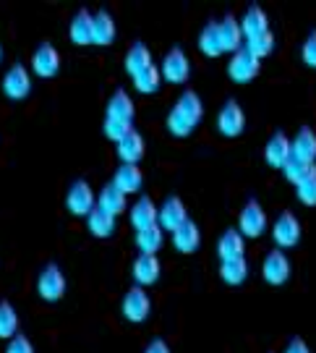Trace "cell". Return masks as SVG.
Returning <instances> with one entry per match:
<instances>
[{
	"label": "cell",
	"instance_id": "cell-1",
	"mask_svg": "<svg viewBox=\"0 0 316 353\" xmlns=\"http://www.w3.org/2000/svg\"><path fill=\"white\" fill-rule=\"evenodd\" d=\"M65 210L76 217H89L97 210V194L89 186V181H74L71 189L65 194Z\"/></svg>",
	"mask_w": 316,
	"mask_h": 353
},
{
	"label": "cell",
	"instance_id": "cell-2",
	"mask_svg": "<svg viewBox=\"0 0 316 353\" xmlns=\"http://www.w3.org/2000/svg\"><path fill=\"white\" fill-rule=\"evenodd\" d=\"M0 89H3V94L13 102L26 100L29 92H32V76H29V68H26L24 63H13L11 68L3 74Z\"/></svg>",
	"mask_w": 316,
	"mask_h": 353
},
{
	"label": "cell",
	"instance_id": "cell-3",
	"mask_svg": "<svg viewBox=\"0 0 316 353\" xmlns=\"http://www.w3.org/2000/svg\"><path fill=\"white\" fill-rule=\"evenodd\" d=\"M272 241L277 243L280 252L298 246V241H301V220L295 217V212H291V210L280 212V217L272 225Z\"/></svg>",
	"mask_w": 316,
	"mask_h": 353
},
{
	"label": "cell",
	"instance_id": "cell-4",
	"mask_svg": "<svg viewBox=\"0 0 316 353\" xmlns=\"http://www.w3.org/2000/svg\"><path fill=\"white\" fill-rule=\"evenodd\" d=\"M120 312H123V316H126L128 322H134V325L144 322L147 316L152 314V299H149L147 288H139V285L128 288L126 296H123V301H120Z\"/></svg>",
	"mask_w": 316,
	"mask_h": 353
},
{
	"label": "cell",
	"instance_id": "cell-5",
	"mask_svg": "<svg viewBox=\"0 0 316 353\" xmlns=\"http://www.w3.org/2000/svg\"><path fill=\"white\" fill-rule=\"evenodd\" d=\"M160 74H162V81H170V84H186L189 81L191 61L183 52V48H170L167 50V55L162 58V65H160Z\"/></svg>",
	"mask_w": 316,
	"mask_h": 353
},
{
	"label": "cell",
	"instance_id": "cell-6",
	"mask_svg": "<svg viewBox=\"0 0 316 353\" xmlns=\"http://www.w3.org/2000/svg\"><path fill=\"white\" fill-rule=\"evenodd\" d=\"M259 68H262V61L253 58L251 52L246 48H240L238 52L230 55V63H228V76L235 81V84H249L259 76Z\"/></svg>",
	"mask_w": 316,
	"mask_h": 353
},
{
	"label": "cell",
	"instance_id": "cell-7",
	"mask_svg": "<svg viewBox=\"0 0 316 353\" xmlns=\"http://www.w3.org/2000/svg\"><path fill=\"white\" fill-rule=\"evenodd\" d=\"M37 293L45 301H61L65 296V275L58 265H48L37 275Z\"/></svg>",
	"mask_w": 316,
	"mask_h": 353
},
{
	"label": "cell",
	"instance_id": "cell-8",
	"mask_svg": "<svg viewBox=\"0 0 316 353\" xmlns=\"http://www.w3.org/2000/svg\"><path fill=\"white\" fill-rule=\"evenodd\" d=\"M217 128L228 139H235V137L243 134V128H246V113H243V108L235 100H228L220 108V113H217Z\"/></svg>",
	"mask_w": 316,
	"mask_h": 353
},
{
	"label": "cell",
	"instance_id": "cell-9",
	"mask_svg": "<svg viewBox=\"0 0 316 353\" xmlns=\"http://www.w3.org/2000/svg\"><path fill=\"white\" fill-rule=\"evenodd\" d=\"M238 230L243 233V239H246V236H249V239H259L266 230V212L256 199H251V202L240 210Z\"/></svg>",
	"mask_w": 316,
	"mask_h": 353
},
{
	"label": "cell",
	"instance_id": "cell-10",
	"mask_svg": "<svg viewBox=\"0 0 316 353\" xmlns=\"http://www.w3.org/2000/svg\"><path fill=\"white\" fill-rule=\"evenodd\" d=\"M262 275H264L269 285L288 283V278H291V259H288V254L280 252V249H272L264 256V262H262Z\"/></svg>",
	"mask_w": 316,
	"mask_h": 353
},
{
	"label": "cell",
	"instance_id": "cell-11",
	"mask_svg": "<svg viewBox=\"0 0 316 353\" xmlns=\"http://www.w3.org/2000/svg\"><path fill=\"white\" fill-rule=\"evenodd\" d=\"M32 71L42 79H52L61 71V52L52 42H42L32 55Z\"/></svg>",
	"mask_w": 316,
	"mask_h": 353
},
{
	"label": "cell",
	"instance_id": "cell-12",
	"mask_svg": "<svg viewBox=\"0 0 316 353\" xmlns=\"http://www.w3.org/2000/svg\"><path fill=\"white\" fill-rule=\"evenodd\" d=\"M189 220V212H186V204L180 202L178 196H167L160 207V214H157V225L162 228V230H170V233H176L178 228L183 225Z\"/></svg>",
	"mask_w": 316,
	"mask_h": 353
},
{
	"label": "cell",
	"instance_id": "cell-13",
	"mask_svg": "<svg viewBox=\"0 0 316 353\" xmlns=\"http://www.w3.org/2000/svg\"><path fill=\"white\" fill-rule=\"evenodd\" d=\"M291 157H293V141L288 139L282 131L272 134L269 141H266V147H264L266 165H269V168H285Z\"/></svg>",
	"mask_w": 316,
	"mask_h": 353
},
{
	"label": "cell",
	"instance_id": "cell-14",
	"mask_svg": "<svg viewBox=\"0 0 316 353\" xmlns=\"http://www.w3.org/2000/svg\"><path fill=\"white\" fill-rule=\"evenodd\" d=\"M68 34H71V42L84 48V45H94V13H89L87 8L71 19V26H68Z\"/></svg>",
	"mask_w": 316,
	"mask_h": 353
},
{
	"label": "cell",
	"instance_id": "cell-15",
	"mask_svg": "<svg viewBox=\"0 0 316 353\" xmlns=\"http://www.w3.org/2000/svg\"><path fill=\"white\" fill-rule=\"evenodd\" d=\"M97 210L118 217L120 212H126L128 210V196L115 186L113 181H110V183H105V186L100 189V194H97Z\"/></svg>",
	"mask_w": 316,
	"mask_h": 353
},
{
	"label": "cell",
	"instance_id": "cell-16",
	"mask_svg": "<svg viewBox=\"0 0 316 353\" xmlns=\"http://www.w3.org/2000/svg\"><path fill=\"white\" fill-rule=\"evenodd\" d=\"M160 272H162L160 259H157V256H149V254H139L136 262H134V267H131V275H134V280L139 283V288L154 285V283L160 280Z\"/></svg>",
	"mask_w": 316,
	"mask_h": 353
},
{
	"label": "cell",
	"instance_id": "cell-17",
	"mask_svg": "<svg viewBox=\"0 0 316 353\" xmlns=\"http://www.w3.org/2000/svg\"><path fill=\"white\" fill-rule=\"evenodd\" d=\"M157 214H160V207H154V202L149 196H141L139 202H134V207H131L128 220H131L134 230L139 233V230H147V228L157 225Z\"/></svg>",
	"mask_w": 316,
	"mask_h": 353
},
{
	"label": "cell",
	"instance_id": "cell-18",
	"mask_svg": "<svg viewBox=\"0 0 316 353\" xmlns=\"http://www.w3.org/2000/svg\"><path fill=\"white\" fill-rule=\"evenodd\" d=\"M217 254H220L222 262L243 259V254H246V239H243V233L235 230V228H228V230L220 236V241H217Z\"/></svg>",
	"mask_w": 316,
	"mask_h": 353
},
{
	"label": "cell",
	"instance_id": "cell-19",
	"mask_svg": "<svg viewBox=\"0 0 316 353\" xmlns=\"http://www.w3.org/2000/svg\"><path fill=\"white\" fill-rule=\"evenodd\" d=\"M134 113H136V105L128 97L126 89H115L110 102H107V110H105V118L110 121H123V123H131L134 121Z\"/></svg>",
	"mask_w": 316,
	"mask_h": 353
},
{
	"label": "cell",
	"instance_id": "cell-20",
	"mask_svg": "<svg viewBox=\"0 0 316 353\" xmlns=\"http://www.w3.org/2000/svg\"><path fill=\"white\" fill-rule=\"evenodd\" d=\"M149 65H154L149 48H147L144 42H134V45L128 48L126 58H123V68H126V74L131 76V79H136V76H139L141 71H147Z\"/></svg>",
	"mask_w": 316,
	"mask_h": 353
},
{
	"label": "cell",
	"instance_id": "cell-21",
	"mask_svg": "<svg viewBox=\"0 0 316 353\" xmlns=\"http://www.w3.org/2000/svg\"><path fill=\"white\" fill-rule=\"evenodd\" d=\"M240 32H243V39L249 42V39H256L266 34L269 32V19H266V13L262 11V6H251L246 16L240 19Z\"/></svg>",
	"mask_w": 316,
	"mask_h": 353
},
{
	"label": "cell",
	"instance_id": "cell-22",
	"mask_svg": "<svg viewBox=\"0 0 316 353\" xmlns=\"http://www.w3.org/2000/svg\"><path fill=\"white\" fill-rule=\"evenodd\" d=\"M173 246H176L180 254H193L199 246H202V230L193 220H186L183 225L173 233Z\"/></svg>",
	"mask_w": 316,
	"mask_h": 353
},
{
	"label": "cell",
	"instance_id": "cell-23",
	"mask_svg": "<svg viewBox=\"0 0 316 353\" xmlns=\"http://www.w3.org/2000/svg\"><path fill=\"white\" fill-rule=\"evenodd\" d=\"M220 26V42H222V50L225 52H238L243 48V32H240V21L235 16H225L222 21H217Z\"/></svg>",
	"mask_w": 316,
	"mask_h": 353
},
{
	"label": "cell",
	"instance_id": "cell-24",
	"mask_svg": "<svg viewBox=\"0 0 316 353\" xmlns=\"http://www.w3.org/2000/svg\"><path fill=\"white\" fill-rule=\"evenodd\" d=\"M113 183L128 196V194L141 191V186H144V173H141L139 165H120V168L115 170Z\"/></svg>",
	"mask_w": 316,
	"mask_h": 353
},
{
	"label": "cell",
	"instance_id": "cell-25",
	"mask_svg": "<svg viewBox=\"0 0 316 353\" xmlns=\"http://www.w3.org/2000/svg\"><path fill=\"white\" fill-rule=\"evenodd\" d=\"M293 141V157H298V160H304V163H316V134L314 128L304 126L298 134H295V139Z\"/></svg>",
	"mask_w": 316,
	"mask_h": 353
},
{
	"label": "cell",
	"instance_id": "cell-26",
	"mask_svg": "<svg viewBox=\"0 0 316 353\" xmlns=\"http://www.w3.org/2000/svg\"><path fill=\"white\" fill-rule=\"evenodd\" d=\"M118 157L123 160V165H139L144 157V137L139 131H131L126 139L118 141Z\"/></svg>",
	"mask_w": 316,
	"mask_h": 353
},
{
	"label": "cell",
	"instance_id": "cell-27",
	"mask_svg": "<svg viewBox=\"0 0 316 353\" xmlns=\"http://www.w3.org/2000/svg\"><path fill=\"white\" fill-rule=\"evenodd\" d=\"M115 42V19L110 11H97L94 13V45H113Z\"/></svg>",
	"mask_w": 316,
	"mask_h": 353
},
{
	"label": "cell",
	"instance_id": "cell-28",
	"mask_svg": "<svg viewBox=\"0 0 316 353\" xmlns=\"http://www.w3.org/2000/svg\"><path fill=\"white\" fill-rule=\"evenodd\" d=\"M176 108L189 118L193 126H199V121H202V115H204V105H202V97H199L193 89H186V92L178 97Z\"/></svg>",
	"mask_w": 316,
	"mask_h": 353
},
{
	"label": "cell",
	"instance_id": "cell-29",
	"mask_svg": "<svg viewBox=\"0 0 316 353\" xmlns=\"http://www.w3.org/2000/svg\"><path fill=\"white\" fill-rule=\"evenodd\" d=\"M199 50L207 58H220L225 52L222 50V42H220V26H217V21H209L202 29V34H199Z\"/></svg>",
	"mask_w": 316,
	"mask_h": 353
},
{
	"label": "cell",
	"instance_id": "cell-30",
	"mask_svg": "<svg viewBox=\"0 0 316 353\" xmlns=\"http://www.w3.org/2000/svg\"><path fill=\"white\" fill-rule=\"evenodd\" d=\"M87 228L92 236H97V239H110L115 233V228H118V223H115L113 214L102 212V210H94V212L87 217Z\"/></svg>",
	"mask_w": 316,
	"mask_h": 353
},
{
	"label": "cell",
	"instance_id": "cell-31",
	"mask_svg": "<svg viewBox=\"0 0 316 353\" xmlns=\"http://www.w3.org/2000/svg\"><path fill=\"white\" fill-rule=\"evenodd\" d=\"M220 278L225 285H233V288H238L246 283L249 278V265H246V259H230V262H222L220 265Z\"/></svg>",
	"mask_w": 316,
	"mask_h": 353
},
{
	"label": "cell",
	"instance_id": "cell-32",
	"mask_svg": "<svg viewBox=\"0 0 316 353\" xmlns=\"http://www.w3.org/2000/svg\"><path fill=\"white\" fill-rule=\"evenodd\" d=\"M165 241V230L160 225H152L147 230H139L136 233V246H139L141 254H149V256H157V252L162 249Z\"/></svg>",
	"mask_w": 316,
	"mask_h": 353
},
{
	"label": "cell",
	"instance_id": "cell-33",
	"mask_svg": "<svg viewBox=\"0 0 316 353\" xmlns=\"http://www.w3.org/2000/svg\"><path fill=\"white\" fill-rule=\"evenodd\" d=\"M19 335V314L11 301H0V341H11Z\"/></svg>",
	"mask_w": 316,
	"mask_h": 353
},
{
	"label": "cell",
	"instance_id": "cell-34",
	"mask_svg": "<svg viewBox=\"0 0 316 353\" xmlns=\"http://www.w3.org/2000/svg\"><path fill=\"white\" fill-rule=\"evenodd\" d=\"M160 84H162V74H160L157 65H149L147 71H141V74L134 79V87H136V92H141V94H154V92L160 89Z\"/></svg>",
	"mask_w": 316,
	"mask_h": 353
},
{
	"label": "cell",
	"instance_id": "cell-35",
	"mask_svg": "<svg viewBox=\"0 0 316 353\" xmlns=\"http://www.w3.org/2000/svg\"><path fill=\"white\" fill-rule=\"evenodd\" d=\"M316 170V165H311V163H304V160H298V157H291L288 160V165L282 168V173H285V178L291 181L293 186H298L304 178H308L311 173Z\"/></svg>",
	"mask_w": 316,
	"mask_h": 353
},
{
	"label": "cell",
	"instance_id": "cell-36",
	"mask_svg": "<svg viewBox=\"0 0 316 353\" xmlns=\"http://www.w3.org/2000/svg\"><path fill=\"white\" fill-rule=\"evenodd\" d=\"M193 123H191L186 115L178 110L176 105H173V110L167 113V131L173 134V137H178V139H183V137H189L191 131H193Z\"/></svg>",
	"mask_w": 316,
	"mask_h": 353
},
{
	"label": "cell",
	"instance_id": "cell-37",
	"mask_svg": "<svg viewBox=\"0 0 316 353\" xmlns=\"http://www.w3.org/2000/svg\"><path fill=\"white\" fill-rule=\"evenodd\" d=\"M243 48L251 52L253 58H259V61H262V58H266V55H272V52H275V34H272V32H266V34H262V37L249 39Z\"/></svg>",
	"mask_w": 316,
	"mask_h": 353
},
{
	"label": "cell",
	"instance_id": "cell-38",
	"mask_svg": "<svg viewBox=\"0 0 316 353\" xmlns=\"http://www.w3.org/2000/svg\"><path fill=\"white\" fill-rule=\"evenodd\" d=\"M102 131H105V137L110 141H123L134 131V126L131 123H123V121H110V118H105V126H102Z\"/></svg>",
	"mask_w": 316,
	"mask_h": 353
},
{
	"label": "cell",
	"instance_id": "cell-39",
	"mask_svg": "<svg viewBox=\"0 0 316 353\" xmlns=\"http://www.w3.org/2000/svg\"><path fill=\"white\" fill-rule=\"evenodd\" d=\"M295 191H298V199H301L306 207H316V170L308 178H304V181L295 186Z\"/></svg>",
	"mask_w": 316,
	"mask_h": 353
},
{
	"label": "cell",
	"instance_id": "cell-40",
	"mask_svg": "<svg viewBox=\"0 0 316 353\" xmlns=\"http://www.w3.org/2000/svg\"><path fill=\"white\" fill-rule=\"evenodd\" d=\"M6 353H34V345H32V341L26 338L24 332H19L16 338H11V341H8V345H6Z\"/></svg>",
	"mask_w": 316,
	"mask_h": 353
},
{
	"label": "cell",
	"instance_id": "cell-41",
	"mask_svg": "<svg viewBox=\"0 0 316 353\" xmlns=\"http://www.w3.org/2000/svg\"><path fill=\"white\" fill-rule=\"evenodd\" d=\"M301 58H304V63L308 68H316V32L308 34V39L304 42V48H301Z\"/></svg>",
	"mask_w": 316,
	"mask_h": 353
},
{
	"label": "cell",
	"instance_id": "cell-42",
	"mask_svg": "<svg viewBox=\"0 0 316 353\" xmlns=\"http://www.w3.org/2000/svg\"><path fill=\"white\" fill-rule=\"evenodd\" d=\"M144 353H170V345H167L162 338H154V341L144 348Z\"/></svg>",
	"mask_w": 316,
	"mask_h": 353
},
{
	"label": "cell",
	"instance_id": "cell-43",
	"mask_svg": "<svg viewBox=\"0 0 316 353\" xmlns=\"http://www.w3.org/2000/svg\"><path fill=\"white\" fill-rule=\"evenodd\" d=\"M285 353H311V348H308V345H306V341H301V338H293V341L288 343Z\"/></svg>",
	"mask_w": 316,
	"mask_h": 353
},
{
	"label": "cell",
	"instance_id": "cell-44",
	"mask_svg": "<svg viewBox=\"0 0 316 353\" xmlns=\"http://www.w3.org/2000/svg\"><path fill=\"white\" fill-rule=\"evenodd\" d=\"M0 61H3V45H0Z\"/></svg>",
	"mask_w": 316,
	"mask_h": 353
}]
</instances>
